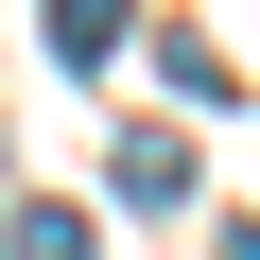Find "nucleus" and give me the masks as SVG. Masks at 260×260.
<instances>
[{
    "mask_svg": "<svg viewBox=\"0 0 260 260\" xmlns=\"http://www.w3.org/2000/svg\"><path fill=\"white\" fill-rule=\"evenodd\" d=\"M104 191H121V208H191V191H208V156L174 139V121H139V139H104Z\"/></svg>",
    "mask_w": 260,
    "mask_h": 260,
    "instance_id": "nucleus-1",
    "label": "nucleus"
},
{
    "mask_svg": "<svg viewBox=\"0 0 260 260\" xmlns=\"http://www.w3.org/2000/svg\"><path fill=\"white\" fill-rule=\"evenodd\" d=\"M225 260H260V225H225Z\"/></svg>",
    "mask_w": 260,
    "mask_h": 260,
    "instance_id": "nucleus-4",
    "label": "nucleus"
},
{
    "mask_svg": "<svg viewBox=\"0 0 260 260\" xmlns=\"http://www.w3.org/2000/svg\"><path fill=\"white\" fill-rule=\"evenodd\" d=\"M52 52H70V70H104V52H121V0H52Z\"/></svg>",
    "mask_w": 260,
    "mask_h": 260,
    "instance_id": "nucleus-2",
    "label": "nucleus"
},
{
    "mask_svg": "<svg viewBox=\"0 0 260 260\" xmlns=\"http://www.w3.org/2000/svg\"><path fill=\"white\" fill-rule=\"evenodd\" d=\"M0 260H87V208H18V225H0Z\"/></svg>",
    "mask_w": 260,
    "mask_h": 260,
    "instance_id": "nucleus-3",
    "label": "nucleus"
}]
</instances>
